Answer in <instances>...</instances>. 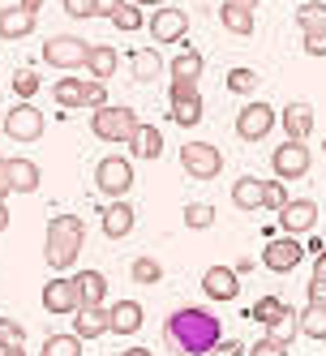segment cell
<instances>
[{"label": "cell", "mask_w": 326, "mask_h": 356, "mask_svg": "<svg viewBox=\"0 0 326 356\" xmlns=\"http://www.w3.org/2000/svg\"><path fill=\"white\" fill-rule=\"evenodd\" d=\"M219 339H223V326L202 305H181V309L168 318V343L181 356H211L219 348Z\"/></svg>", "instance_id": "obj_1"}, {"label": "cell", "mask_w": 326, "mask_h": 356, "mask_svg": "<svg viewBox=\"0 0 326 356\" xmlns=\"http://www.w3.org/2000/svg\"><path fill=\"white\" fill-rule=\"evenodd\" d=\"M86 249V223L82 215H52L47 219V236H43V258L52 270H69L78 262V253Z\"/></svg>", "instance_id": "obj_2"}, {"label": "cell", "mask_w": 326, "mask_h": 356, "mask_svg": "<svg viewBox=\"0 0 326 356\" xmlns=\"http://www.w3.org/2000/svg\"><path fill=\"white\" fill-rule=\"evenodd\" d=\"M138 112L133 108H124V104H104V108H95L90 112V134L99 142H112V146H129L133 134H138Z\"/></svg>", "instance_id": "obj_3"}, {"label": "cell", "mask_w": 326, "mask_h": 356, "mask_svg": "<svg viewBox=\"0 0 326 356\" xmlns=\"http://www.w3.org/2000/svg\"><path fill=\"white\" fill-rule=\"evenodd\" d=\"M95 189L104 197H112V202H120L124 193L133 189V163L124 155H104L95 163Z\"/></svg>", "instance_id": "obj_4"}, {"label": "cell", "mask_w": 326, "mask_h": 356, "mask_svg": "<svg viewBox=\"0 0 326 356\" xmlns=\"http://www.w3.org/2000/svg\"><path fill=\"white\" fill-rule=\"evenodd\" d=\"M86 56H90V43L78 39V35H52L43 43V60L52 69H65V73L86 69Z\"/></svg>", "instance_id": "obj_5"}, {"label": "cell", "mask_w": 326, "mask_h": 356, "mask_svg": "<svg viewBox=\"0 0 326 356\" xmlns=\"http://www.w3.org/2000/svg\"><path fill=\"white\" fill-rule=\"evenodd\" d=\"M181 168L189 172V181H215L223 172V155L215 142H185L181 146Z\"/></svg>", "instance_id": "obj_6"}, {"label": "cell", "mask_w": 326, "mask_h": 356, "mask_svg": "<svg viewBox=\"0 0 326 356\" xmlns=\"http://www.w3.org/2000/svg\"><path fill=\"white\" fill-rule=\"evenodd\" d=\"M309 146L305 142H292L284 138V146H275V155H270V168H275V181H300V176H309Z\"/></svg>", "instance_id": "obj_7"}, {"label": "cell", "mask_w": 326, "mask_h": 356, "mask_svg": "<svg viewBox=\"0 0 326 356\" xmlns=\"http://www.w3.org/2000/svg\"><path fill=\"white\" fill-rule=\"evenodd\" d=\"M275 120H279V112H275L270 104H262V99H254V104H245L236 112V138L241 142H262L275 129Z\"/></svg>", "instance_id": "obj_8"}, {"label": "cell", "mask_w": 326, "mask_h": 356, "mask_svg": "<svg viewBox=\"0 0 326 356\" xmlns=\"http://www.w3.org/2000/svg\"><path fill=\"white\" fill-rule=\"evenodd\" d=\"M0 129H5L13 142H39L43 138V112L35 104H13L0 120Z\"/></svg>", "instance_id": "obj_9"}, {"label": "cell", "mask_w": 326, "mask_h": 356, "mask_svg": "<svg viewBox=\"0 0 326 356\" xmlns=\"http://www.w3.org/2000/svg\"><path fill=\"white\" fill-rule=\"evenodd\" d=\"M300 258H305V245H300L296 236H279V241H270L262 249V266L275 270V275H292L300 266Z\"/></svg>", "instance_id": "obj_10"}, {"label": "cell", "mask_w": 326, "mask_h": 356, "mask_svg": "<svg viewBox=\"0 0 326 356\" xmlns=\"http://www.w3.org/2000/svg\"><path fill=\"white\" fill-rule=\"evenodd\" d=\"M43 309H47V314H56V318H65V314H78V309H82L78 284H73L69 275L52 279V284H43Z\"/></svg>", "instance_id": "obj_11"}, {"label": "cell", "mask_w": 326, "mask_h": 356, "mask_svg": "<svg viewBox=\"0 0 326 356\" xmlns=\"http://www.w3.org/2000/svg\"><path fill=\"white\" fill-rule=\"evenodd\" d=\"M146 26H150V39H155V43H181L189 35V13L163 5V9H155V17H150Z\"/></svg>", "instance_id": "obj_12"}, {"label": "cell", "mask_w": 326, "mask_h": 356, "mask_svg": "<svg viewBox=\"0 0 326 356\" xmlns=\"http://www.w3.org/2000/svg\"><path fill=\"white\" fill-rule=\"evenodd\" d=\"M318 223V202L313 197H292L288 207L279 211V227L288 236H300V232H313Z\"/></svg>", "instance_id": "obj_13"}, {"label": "cell", "mask_w": 326, "mask_h": 356, "mask_svg": "<svg viewBox=\"0 0 326 356\" xmlns=\"http://www.w3.org/2000/svg\"><path fill=\"white\" fill-rule=\"evenodd\" d=\"M112 330V309L108 305H82L78 314H73V335L78 339H99Z\"/></svg>", "instance_id": "obj_14"}, {"label": "cell", "mask_w": 326, "mask_h": 356, "mask_svg": "<svg viewBox=\"0 0 326 356\" xmlns=\"http://www.w3.org/2000/svg\"><path fill=\"white\" fill-rule=\"evenodd\" d=\"M279 124H284V134H288L292 142H309L318 116H313V108L305 104V99H292V104L279 112Z\"/></svg>", "instance_id": "obj_15"}, {"label": "cell", "mask_w": 326, "mask_h": 356, "mask_svg": "<svg viewBox=\"0 0 326 356\" xmlns=\"http://www.w3.org/2000/svg\"><path fill=\"white\" fill-rule=\"evenodd\" d=\"M202 292L211 300H236L241 296V275L232 266H206L202 270Z\"/></svg>", "instance_id": "obj_16"}, {"label": "cell", "mask_w": 326, "mask_h": 356, "mask_svg": "<svg viewBox=\"0 0 326 356\" xmlns=\"http://www.w3.org/2000/svg\"><path fill=\"white\" fill-rule=\"evenodd\" d=\"M35 26H39V13L22 9V5H9V9H0V39H5V43H17V39L35 35Z\"/></svg>", "instance_id": "obj_17"}, {"label": "cell", "mask_w": 326, "mask_h": 356, "mask_svg": "<svg viewBox=\"0 0 326 356\" xmlns=\"http://www.w3.org/2000/svg\"><path fill=\"white\" fill-rule=\"evenodd\" d=\"M5 176H9V189L13 193H35L39 189V181H43V172H39V163L35 159H5Z\"/></svg>", "instance_id": "obj_18"}, {"label": "cell", "mask_w": 326, "mask_h": 356, "mask_svg": "<svg viewBox=\"0 0 326 356\" xmlns=\"http://www.w3.org/2000/svg\"><path fill=\"white\" fill-rule=\"evenodd\" d=\"M99 215H104V232H108L112 241H124V236L133 232V223H138V211H133L124 197H120V202H112V207H104Z\"/></svg>", "instance_id": "obj_19"}, {"label": "cell", "mask_w": 326, "mask_h": 356, "mask_svg": "<svg viewBox=\"0 0 326 356\" xmlns=\"http://www.w3.org/2000/svg\"><path fill=\"white\" fill-rule=\"evenodd\" d=\"M163 56H159V47H133L129 52V73H133V82H155L159 73H163Z\"/></svg>", "instance_id": "obj_20"}, {"label": "cell", "mask_w": 326, "mask_h": 356, "mask_svg": "<svg viewBox=\"0 0 326 356\" xmlns=\"http://www.w3.org/2000/svg\"><path fill=\"white\" fill-rule=\"evenodd\" d=\"M292 314V305L284 300V296H275V292H266V296H258V305L249 309V318H254L258 326H266V330H275L284 318Z\"/></svg>", "instance_id": "obj_21"}, {"label": "cell", "mask_w": 326, "mask_h": 356, "mask_svg": "<svg viewBox=\"0 0 326 356\" xmlns=\"http://www.w3.org/2000/svg\"><path fill=\"white\" fill-rule=\"evenodd\" d=\"M202 69H206V60H202V52H197V47H185V52H177V56L168 60L172 82H193V86H197V78H202Z\"/></svg>", "instance_id": "obj_22"}, {"label": "cell", "mask_w": 326, "mask_h": 356, "mask_svg": "<svg viewBox=\"0 0 326 356\" xmlns=\"http://www.w3.org/2000/svg\"><path fill=\"white\" fill-rule=\"evenodd\" d=\"M142 318H146L142 300H116L112 305V335H138Z\"/></svg>", "instance_id": "obj_23"}, {"label": "cell", "mask_w": 326, "mask_h": 356, "mask_svg": "<svg viewBox=\"0 0 326 356\" xmlns=\"http://www.w3.org/2000/svg\"><path fill=\"white\" fill-rule=\"evenodd\" d=\"M262 189H266V181H258V176H241V181H232V207L258 215L262 211Z\"/></svg>", "instance_id": "obj_24"}, {"label": "cell", "mask_w": 326, "mask_h": 356, "mask_svg": "<svg viewBox=\"0 0 326 356\" xmlns=\"http://www.w3.org/2000/svg\"><path fill=\"white\" fill-rule=\"evenodd\" d=\"M219 22H223V31H232V35H241V39L254 35V9L241 5V0H223Z\"/></svg>", "instance_id": "obj_25"}, {"label": "cell", "mask_w": 326, "mask_h": 356, "mask_svg": "<svg viewBox=\"0 0 326 356\" xmlns=\"http://www.w3.org/2000/svg\"><path fill=\"white\" fill-rule=\"evenodd\" d=\"M116 65H120L116 47H108V43H90V56H86V73H90L95 82H108L112 73H116Z\"/></svg>", "instance_id": "obj_26"}, {"label": "cell", "mask_w": 326, "mask_h": 356, "mask_svg": "<svg viewBox=\"0 0 326 356\" xmlns=\"http://www.w3.org/2000/svg\"><path fill=\"white\" fill-rule=\"evenodd\" d=\"M52 99L69 112H86V78H60L52 86Z\"/></svg>", "instance_id": "obj_27"}, {"label": "cell", "mask_w": 326, "mask_h": 356, "mask_svg": "<svg viewBox=\"0 0 326 356\" xmlns=\"http://www.w3.org/2000/svg\"><path fill=\"white\" fill-rule=\"evenodd\" d=\"M129 150H133V159H150V163H155V159L163 155V134L155 129V124H138Z\"/></svg>", "instance_id": "obj_28"}, {"label": "cell", "mask_w": 326, "mask_h": 356, "mask_svg": "<svg viewBox=\"0 0 326 356\" xmlns=\"http://www.w3.org/2000/svg\"><path fill=\"white\" fill-rule=\"evenodd\" d=\"M73 284H78L82 305H104V296H108V275L104 270H82V275H73Z\"/></svg>", "instance_id": "obj_29"}, {"label": "cell", "mask_w": 326, "mask_h": 356, "mask_svg": "<svg viewBox=\"0 0 326 356\" xmlns=\"http://www.w3.org/2000/svg\"><path fill=\"white\" fill-rule=\"evenodd\" d=\"M202 116H206V112H202V95H197V90H189V95H177V99H172V120L185 124V129H189V124H197Z\"/></svg>", "instance_id": "obj_30"}, {"label": "cell", "mask_w": 326, "mask_h": 356, "mask_svg": "<svg viewBox=\"0 0 326 356\" xmlns=\"http://www.w3.org/2000/svg\"><path fill=\"white\" fill-rule=\"evenodd\" d=\"M300 335L326 343V305H313V300H309L305 309H300Z\"/></svg>", "instance_id": "obj_31"}, {"label": "cell", "mask_w": 326, "mask_h": 356, "mask_svg": "<svg viewBox=\"0 0 326 356\" xmlns=\"http://www.w3.org/2000/svg\"><path fill=\"white\" fill-rule=\"evenodd\" d=\"M129 275H133V284L155 288V284H163V262H159V258H150V253H142V258H133Z\"/></svg>", "instance_id": "obj_32"}, {"label": "cell", "mask_w": 326, "mask_h": 356, "mask_svg": "<svg viewBox=\"0 0 326 356\" xmlns=\"http://www.w3.org/2000/svg\"><path fill=\"white\" fill-rule=\"evenodd\" d=\"M116 31H124V35H133V31H142L146 26V13H142V5H133V0H124V5L108 17Z\"/></svg>", "instance_id": "obj_33"}, {"label": "cell", "mask_w": 326, "mask_h": 356, "mask_svg": "<svg viewBox=\"0 0 326 356\" xmlns=\"http://www.w3.org/2000/svg\"><path fill=\"white\" fill-rule=\"evenodd\" d=\"M296 26L300 31H322L326 26V0H305L296 9Z\"/></svg>", "instance_id": "obj_34"}, {"label": "cell", "mask_w": 326, "mask_h": 356, "mask_svg": "<svg viewBox=\"0 0 326 356\" xmlns=\"http://www.w3.org/2000/svg\"><path fill=\"white\" fill-rule=\"evenodd\" d=\"M39 356H82V339L78 335H47Z\"/></svg>", "instance_id": "obj_35"}, {"label": "cell", "mask_w": 326, "mask_h": 356, "mask_svg": "<svg viewBox=\"0 0 326 356\" xmlns=\"http://www.w3.org/2000/svg\"><path fill=\"white\" fill-rule=\"evenodd\" d=\"M223 86H228L232 95H254V90H258V73L249 69V65H236V69H228Z\"/></svg>", "instance_id": "obj_36"}, {"label": "cell", "mask_w": 326, "mask_h": 356, "mask_svg": "<svg viewBox=\"0 0 326 356\" xmlns=\"http://www.w3.org/2000/svg\"><path fill=\"white\" fill-rule=\"evenodd\" d=\"M185 227H193V232L215 227V207H211V202H189V207H185Z\"/></svg>", "instance_id": "obj_37"}, {"label": "cell", "mask_w": 326, "mask_h": 356, "mask_svg": "<svg viewBox=\"0 0 326 356\" xmlns=\"http://www.w3.org/2000/svg\"><path fill=\"white\" fill-rule=\"evenodd\" d=\"M22 343H26V326H22L17 318H0V352L22 348Z\"/></svg>", "instance_id": "obj_38"}, {"label": "cell", "mask_w": 326, "mask_h": 356, "mask_svg": "<svg viewBox=\"0 0 326 356\" xmlns=\"http://www.w3.org/2000/svg\"><path fill=\"white\" fill-rule=\"evenodd\" d=\"M39 86H43V82H39V73H35V69H22L17 78H13V95L22 99V104H31V99L39 95Z\"/></svg>", "instance_id": "obj_39"}, {"label": "cell", "mask_w": 326, "mask_h": 356, "mask_svg": "<svg viewBox=\"0 0 326 356\" xmlns=\"http://www.w3.org/2000/svg\"><path fill=\"white\" fill-rule=\"evenodd\" d=\"M288 189H284V181H266V189H262V211H284L288 207Z\"/></svg>", "instance_id": "obj_40"}, {"label": "cell", "mask_w": 326, "mask_h": 356, "mask_svg": "<svg viewBox=\"0 0 326 356\" xmlns=\"http://www.w3.org/2000/svg\"><path fill=\"white\" fill-rule=\"evenodd\" d=\"M108 104V82H95V78H86V108L95 112V108H104Z\"/></svg>", "instance_id": "obj_41"}, {"label": "cell", "mask_w": 326, "mask_h": 356, "mask_svg": "<svg viewBox=\"0 0 326 356\" xmlns=\"http://www.w3.org/2000/svg\"><path fill=\"white\" fill-rule=\"evenodd\" d=\"M300 39H305V52L309 56H326V26L322 31H300Z\"/></svg>", "instance_id": "obj_42"}, {"label": "cell", "mask_w": 326, "mask_h": 356, "mask_svg": "<svg viewBox=\"0 0 326 356\" xmlns=\"http://www.w3.org/2000/svg\"><path fill=\"white\" fill-rule=\"evenodd\" d=\"M249 356H288V348L279 343V339H270V335H262L254 348H249Z\"/></svg>", "instance_id": "obj_43"}, {"label": "cell", "mask_w": 326, "mask_h": 356, "mask_svg": "<svg viewBox=\"0 0 326 356\" xmlns=\"http://www.w3.org/2000/svg\"><path fill=\"white\" fill-rule=\"evenodd\" d=\"M60 5H65V13H69V17H78V22L95 17V0H60Z\"/></svg>", "instance_id": "obj_44"}, {"label": "cell", "mask_w": 326, "mask_h": 356, "mask_svg": "<svg viewBox=\"0 0 326 356\" xmlns=\"http://www.w3.org/2000/svg\"><path fill=\"white\" fill-rule=\"evenodd\" d=\"M211 356H249V343H241V339H219V348Z\"/></svg>", "instance_id": "obj_45"}, {"label": "cell", "mask_w": 326, "mask_h": 356, "mask_svg": "<svg viewBox=\"0 0 326 356\" xmlns=\"http://www.w3.org/2000/svg\"><path fill=\"white\" fill-rule=\"evenodd\" d=\"M309 300L313 305H326V279H313L309 275Z\"/></svg>", "instance_id": "obj_46"}, {"label": "cell", "mask_w": 326, "mask_h": 356, "mask_svg": "<svg viewBox=\"0 0 326 356\" xmlns=\"http://www.w3.org/2000/svg\"><path fill=\"white\" fill-rule=\"evenodd\" d=\"M120 5H124V0H95V17H112Z\"/></svg>", "instance_id": "obj_47"}, {"label": "cell", "mask_w": 326, "mask_h": 356, "mask_svg": "<svg viewBox=\"0 0 326 356\" xmlns=\"http://www.w3.org/2000/svg\"><path fill=\"white\" fill-rule=\"evenodd\" d=\"M313 279H326V249L313 253Z\"/></svg>", "instance_id": "obj_48"}, {"label": "cell", "mask_w": 326, "mask_h": 356, "mask_svg": "<svg viewBox=\"0 0 326 356\" xmlns=\"http://www.w3.org/2000/svg\"><path fill=\"white\" fill-rule=\"evenodd\" d=\"M189 90H197V86H193V82H172V86H168L172 99H177V95H189Z\"/></svg>", "instance_id": "obj_49"}, {"label": "cell", "mask_w": 326, "mask_h": 356, "mask_svg": "<svg viewBox=\"0 0 326 356\" xmlns=\"http://www.w3.org/2000/svg\"><path fill=\"white\" fill-rule=\"evenodd\" d=\"M13 189H9V176H5V163H0V202H5Z\"/></svg>", "instance_id": "obj_50"}, {"label": "cell", "mask_w": 326, "mask_h": 356, "mask_svg": "<svg viewBox=\"0 0 326 356\" xmlns=\"http://www.w3.org/2000/svg\"><path fill=\"white\" fill-rule=\"evenodd\" d=\"M133 5H142V9H163L168 0H133Z\"/></svg>", "instance_id": "obj_51"}, {"label": "cell", "mask_w": 326, "mask_h": 356, "mask_svg": "<svg viewBox=\"0 0 326 356\" xmlns=\"http://www.w3.org/2000/svg\"><path fill=\"white\" fill-rule=\"evenodd\" d=\"M17 5H22V9H31V13H39V9H43V0H17Z\"/></svg>", "instance_id": "obj_52"}, {"label": "cell", "mask_w": 326, "mask_h": 356, "mask_svg": "<svg viewBox=\"0 0 326 356\" xmlns=\"http://www.w3.org/2000/svg\"><path fill=\"white\" fill-rule=\"evenodd\" d=\"M5 227H9V207L0 202V232H5Z\"/></svg>", "instance_id": "obj_53"}, {"label": "cell", "mask_w": 326, "mask_h": 356, "mask_svg": "<svg viewBox=\"0 0 326 356\" xmlns=\"http://www.w3.org/2000/svg\"><path fill=\"white\" fill-rule=\"evenodd\" d=\"M120 356H155L150 348H129V352H120Z\"/></svg>", "instance_id": "obj_54"}, {"label": "cell", "mask_w": 326, "mask_h": 356, "mask_svg": "<svg viewBox=\"0 0 326 356\" xmlns=\"http://www.w3.org/2000/svg\"><path fill=\"white\" fill-rule=\"evenodd\" d=\"M0 356H26V352H22V348H9V352H0Z\"/></svg>", "instance_id": "obj_55"}, {"label": "cell", "mask_w": 326, "mask_h": 356, "mask_svg": "<svg viewBox=\"0 0 326 356\" xmlns=\"http://www.w3.org/2000/svg\"><path fill=\"white\" fill-rule=\"evenodd\" d=\"M241 5H249V9H258V0H241Z\"/></svg>", "instance_id": "obj_56"}, {"label": "cell", "mask_w": 326, "mask_h": 356, "mask_svg": "<svg viewBox=\"0 0 326 356\" xmlns=\"http://www.w3.org/2000/svg\"><path fill=\"white\" fill-rule=\"evenodd\" d=\"M322 155H326V138H322Z\"/></svg>", "instance_id": "obj_57"}, {"label": "cell", "mask_w": 326, "mask_h": 356, "mask_svg": "<svg viewBox=\"0 0 326 356\" xmlns=\"http://www.w3.org/2000/svg\"><path fill=\"white\" fill-rule=\"evenodd\" d=\"M0 120H5V112H0Z\"/></svg>", "instance_id": "obj_58"}, {"label": "cell", "mask_w": 326, "mask_h": 356, "mask_svg": "<svg viewBox=\"0 0 326 356\" xmlns=\"http://www.w3.org/2000/svg\"><path fill=\"white\" fill-rule=\"evenodd\" d=\"M0 163H5V159H0Z\"/></svg>", "instance_id": "obj_59"}]
</instances>
